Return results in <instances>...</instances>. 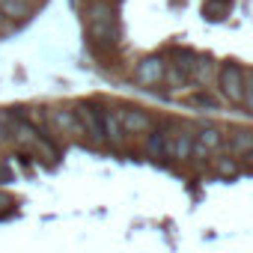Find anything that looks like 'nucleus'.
Segmentation results:
<instances>
[{
    "mask_svg": "<svg viewBox=\"0 0 253 253\" xmlns=\"http://www.w3.org/2000/svg\"><path fill=\"white\" fill-rule=\"evenodd\" d=\"M226 152V137H223V131L220 128H203V131H197V137H194V155L191 158H206V155H223Z\"/></svg>",
    "mask_w": 253,
    "mask_h": 253,
    "instance_id": "obj_4",
    "label": "nucleus"
},
{
    "mask_svg": "<svg viewBox=\"0 0 253 253\" xmlns=\"http://www.w3.org/2000/svg\"><path fill=\"white\" fill-rule=\"evenodd\" d=\"M241 104L253 113V72H244V101Z\"/></svg>",
    "mask_w": 253,
    "mask_h": 253,
    "instance_id": "obj_17",
    "label": "nucleus"
},
{
    "mask_svg": "<svg viewBox=\"0 0 253 253\" xmlns=\"http://www.w3.org/2000/svg\"><path fill=\"white\" fill-rule=\"evenodd\" d=\"M30 3L27 0H0V15H6V18H12V21H24V18H30Z\"/></svg>",
    "mask_w": 253,
    "mask_h": 253,
    "instance_id": "obj_13",
    "label": "nucleus"
},
{
    "mask_svg": "<svg viewBox=\"0 0 253 253\" xmlns=\"http://www.w3.org/2000/svg\"><path fill=\"white\" fill-rule=\"evenodd\" d=\"M191 104H200V107H217V101H214V98H209L206 92H197V95L191 98Z\"/></svg>",
    "mask_w": 253,
    "mask_h": 253,
    "instance_id": "obj_18",
    "label": "nucleus"
},
{
    "mask_svg": "<svg viewBox=\"0 0 253 253\" xmlns=\"http://www.w3.org/2000/svg\"><path fill=\"white\" fill-rule=\"evenodd\" d=\"M51 113V134H60L66 140H81L84 128H81V119L75 113V107H54Z\"/></svg>",
    "mask_w": 253,
    "mask_h": 253,
    "instance_id": "obj_3",
    "label": "nucleus"
},
{
    "mask_svg": "<svg viewBox=\"0 0 253 253\" xmlns=\"http://www.w3.org/2000/svg\"><path fill=\"white\" fill-rule=\"evenodd\" d=\"M84 18L92 21V18H116V6L110 0H92V3L84 9Z\"/></svg>",
    "mask_w": 253,
    "mask_h": 253,
    "instance_id": "obj_15",
    "label": "nucleus"
},
{
    "mask_svg": "<svg viewBox=\"0 0 253 253\" xmlns=\"http://www.w3.org/2000/svg\"><path fill=\"white\" fill-rule=\"evenodd\" d=\"M194 137H197V131L191 128V125H182V131L173 137V158L176 161H191V155H194Z\"/></svg>",
    "mask_w": 253,
    "mask_h": 253,
    "instance_id": "obj_11",
    "label": "nucleus"
},
{
    "mask_svg": "<svg viewBox=\"0 0 253 253\" xmlns=\"http://www.w3.org/2000/svg\"><path fill=\"white\" fill-rule=\"evenodd\" d=\"M6 179V170H3V164H0V182H3Z\"/></svg>",
    "mask_w": 253,
    "mask_h": 253,
    "instance_id": "obj_21",
    "label": "nucleus"
},
{
    "mask_svg": "<svg viewBox=\"0 0 253 253\" xmlns=\"http://www.w3.org/2000/svg\"><path fill=\"white\" fill-rule=\"evenodd\" d=\"M119 119H122L125 134H149L152 131V116L140 107H122Z\"/></svg>",
    "mask_w": 253,
    "mask_h": 253,
    "instance_id": "obj_8",
    "label": "nucleus"
},
{
    "mask_svg": "<svg viewBox=\"0 0 253 253\" xmlns=\"http://www.w3.org/2000/svg\"><path fill=\"white\" fill-rule=\"evenodd\" d=\"M173 128L170 125H164V128H152L149 131V137H146V155L149 158H158V161H164V158H173Z\"/></svg>",
    "mask_w": 253,
    "mask_h": 253,
    "instance_id": "obj_7",
    "label": "nucleus"
},
{
    "mask_svg": "<svg viewBox=\"0 0 253 253\" xmlns=\"http://www.w3.org/2000/svg\"><path fill=\"white\" fill-rule=\"evenodd\" d=\"M75 113H78V119H81V128H84L86 143H89L92 149L107 146V143H104V125H101V107L92 104V101H78Z\"/></svg>",
    "mask_w": 253,
    "mask_h": 253,
    "instance_id": "obj_1",
    "label": "nucleus"
},
{
    "mask_svg": "<svg viewBox=\"0 0 253 253\" xmlns=\"http://www.w3.org/2000/svg\"><path fill=\"white\" fill-rule=\"evenodd\" d=\"M241 173V161L238 158H232V155H217L214 158V176H220V179H235Z\"/></svg>",
    "mask_w": 253,
    "mask_h": 253,
    "instance_id": "obj_14",
    "label": "nucleus"
},
{
    "mask_svg": "<svg viewBox=\"0 0 253 253\" xmlns=\"http://www.w3.org/2000/svg\"><path fill=\"white\" fill-rule=\"evenodd\" d=\"M86 33L95 42V48H116V42H119L116 18H92V21H86Z\"/></svg>",
    "mask_w": 253,
    "mask_h": 253,
    "instance_id": "obj_5",
    "label": "nucleus"
},
{
    "mask_svg": "<svg viewBox=\"0 0 253 253\" xmlns=\"http://www.w3.org/2000/svg\"><path fill=\"white\" fill-rule=\"evenodd\" d=\"M191 81L200 84V86H209L217 81V63L211 57H197L194 66H191Z\"/></svg>",
    "mask_w": 253,
    "mask_h": 253,
    "instance_id": "obj_10",
    "label": "nucleus"
},
{
    "mask_svg": "<svg viewBox=\"0 0 253 253\" xmlns=\"http://www.w3.org/2000/svg\"><path fill=\"white\" fill-rule=\"evenodd\" d=\"M241 167H247V170H253V152H247V155L241 158Z\"/></svg>",
    "mask_w": 253,
    "mask_h": 253,
    "instance_id": "obj_20",
    "label": "nucleus"
},
{
    "mask_svg": "<svg viewBox=\"0 0 253 253\" xmlns=\"http://www.w3.org/2000/svg\"><path fill=\"white\" fill-rule=\"evenodd\" d=\"M164 69H167V63L161 60V57H143L137 66H134V84L137 86H158L161 81H164Z\"/></svg>",
    "mask_w": 253,
    "mask_h": 253,
    "instance_id": "obj_6",
    "label": "nucleus"
},
{
    "mask_svg": "<svg viewBox=\"0 0 253 253\" xmlns=\"http://www.w3.org/2000/svg\"><path fill=\"white\" fill-rule=\"evenodd\" d=\"M12 137H9V128H6V122L0 119V143H9Z\"/></svg>",
    "mask_w": 253,
    "mask_h": 253,
    "instance_id": "obj_19",
    "label": "nucleus"
},
{
    "mask_svg": "<svg viewBox=\"0 0 253 253\" xmlns=\"http://www.w3.org/2000/svg\"><path fill=\"white\" fill-rule=\"evenodd\" d=\"M188 81H191V75H188V72H182L179 66L167 63V69H164V84H170V86L182 89V86H188Z\"/></svg>",
    "mask_w": 253,
    "mask_h": 253,
    "instance_id": "obj_16",
    "label": "nucleus"
},
{
    "mask_svg": "<svg viewBox=\"0 0 253 253\" xmlns=\"http://www.w3.org/2000/svg\"><path fill=\"white\" fill-rule=\"evenodd\" d=\"M247 152H253V131H232V134H226V155L241 161Z\"/></svg>",
    "mask_w": 253,
    "mask_h": 253,
    "instance_id": "obj_12",
    "label": "nucleus"
},
{
    "mask_svg": "<svg viewBox=\"0 0 253 253\" xmlns=\"http://www.w3.org/2000/svg\"><path fill=\"white\" fill-rule=\"evenodd\" d=\"M101 125H104V143L113 146V149H122L125 143V128H122V119H119V110H101Z\"/></svg>",
    "mask_w": 253,
    "mask_h": 253,
    "instance_id": "obj_9",
    "label": "nucleus"
},
{
    "mask_svg": "<svg viewBox=\"0 0 253 253\" xmlns=\"http://www.w3.org/2000/svg\"><path fill=\"white\" fill-rule=\"evenodd\" d=\"M217 89L229 104H241L244 101V69L238 63H223L217 69Z\"/></svg>",
    "mask_w": 253,
    "mask_h": 253,
    "instance_id": "obj_2",
    "label": "nucleus"
}]
</instances>
